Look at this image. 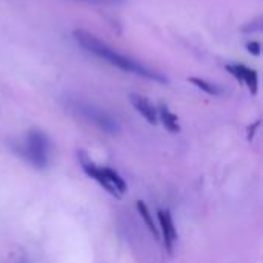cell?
<instances>
[{
    "instance_id": "1",
    "label": "cell",
    "mask_w": 263,
    "mask_h": 263,
    "mask_svg": "<svg viewBox=\"0 0 263 263\" xmlns=\"http://www.w3.org/2000/svg\"><path fill=\"white\" fill-rule=\"evenodd\" d=\"M72 37L86 52L105 60L106 63H109L114 68H119L125 72L143 77L146 80H153L157 83H168V79L162 72L143 65L142 62H139L126 54L119 52L117 49L109 46L106 42L100 40L99 37H96L94 34H91L85 29H74Z\"/></svg>"
},
{
    "instance_id": "2",
    "label": "cell",
    "mask_w": 263,
    "mask_h": 263,
    "mask_svg": "<svg viewBox=\"0 0 263 263\" xmlns=\"http://www.w3.org/2000/svg\"><path fill=\"white\" fill-rule=\"evenodd\" d=\"M48 151H49L48 137L37 129L29 131L25 145V153L28 160L37 168H45L48 165V156H49Z\"/></svg>"
},
{
    "instance_id": "3",
    "label": "cell",
    "mask_w": 263,
    "mask_h": 263,
    "mask_svg": "<svg viewBox=\"0 0 263 263\" xmlns=\"http://www.w3.org/2000/svg\"><path fill=\"white\" fill-rule=\"evenodd\" d=\"M79 159H80V166H82L83 173H85L89 179H92L94 182H97V183H99L108 194H111L112 197L122 199V196L117 193V190L109 183V180H108V177L105 176L102 166H97L94 162H91L85 151H79Z\"/></svg>"
},
{
    "instance_id": "4",
    "label": "cell",
    "mask_w": 263,
    "mask_h": 263,
    "mask_svg": "<svg viewBox=\"0 0 263 263\" xmlns=\"http://www.w3.org/2000/svg\"><path fill=\"white\" fill-rule=\"evenodd\" d=\"M157 219H159V234L163 240V247L166 248L168 254H173L174 243L177 242V230L173 220V214L170 210H159Z\"/></svg>"
},
{
    "instance_id": "5",
    "label": "cell",
    "mask_w": 263,
    "mask_h": 263,
    "mask_svg": "<svg viewBox=\"0 0 263 263\" xmlns=\"http://www.w3.org/2000/svg\"><path fill=\"white\" fill-rule=\"evenodd\" d=\"M225 68L236 80L243 83L253 96L259 92V74L256 69L242 63H230Z\"/></svg>"
},
{
    "instance_id": "6",
    "label": "cell",
    "mask_w": 263,
    "mask_h": 263,
    "mask_svg": "<svg viewBox=\"0 0 263 263\" xmlns=\"http://www.w3.org/2000/svg\"><path fill=\"white\" fill-rule=\"evenodd\" d=\"M77 109L86 119H89L96 125H99L102 129H105V131H116L117 129L116 120L109 114H106L105 111H102V109H99V108H96L92 105H88V103H77Z\"/></svg>"
},
{
    "instance_id": "7",
    "label": "cell",
    "mask_w": 263,
    "mask_h": 263,
    "mask_svg": "<svg viewBox=\"0 0 263 263\" xmlns=\"http://www.w3.org/2000/svg\"><path fill=\"white\" fill-rule=\"evenodd\" d=\"M129 102L134 106V109L149 123V125H157L159 123V116H157V108L153 105V102L142 96V94H129Z\"/></svg>"
},
{
    "instance_id": "8",
    "label": "cell",
    "mask_w": 263,
    "mask_h": 263,
    "mask_svg": "<svg viewBox=\"0 0 263 263\" xmlns=\"http://www.w3.org/2000/svg\"><path fill=\"white\" fill-rule=\"evenodd\" d=\"M157 116H159V120L162 122V125L165 126L166 131H170L171 134L180 133L179 117H177L165 103H160V106L157 108Z\"/></svg>"
},
{
    "instance_id": "9",
    "label": "cell",
    "mask_w": 263,
    "mask_h": 263,
    "mask_svg": "<svg viewBox=\"0 0 263 263\" xmlns=\"http://www.w3.org/2000/svg\"><path fill=\"white\" fill-rule=\"evenodd\" d=\"M136 208H137V211H139L140 217L143 219V222H145V225H146L148 231L153 234V237H154L156 240H160L159 227L156 225V222H154V219H153V214H151L149 208L146 206V203H145L143 200H137V203H136Z\"/></svg>"
},
{
    "instance_id": "10",
    "label": "cell",
    "mask_w": 263,
    "mask_h": 263,
    "mask_svg": "<svg viewBox=\"0 0 263 263\" xmlns=\"http://www.w3.org/2000/svg\"><path fill=\"white\" fill-rule=\"evenodd\" d=\"M188 82L193 83L196 88L202 89L203 92H206L208 96L217 97V96H222V94H223V88H222V86H219V85H216V83H211V82H208V80H205V79H200V77H190Z\"/></svg>"
},
{
    "instance_id": "11",
    "label": "cell",
    "mask_w": 263,
    "mask_h": 263,
    "mask_svg": "<svg viewBox=\"0 0 263 263\" xmlns=\"http://www.w3.org/2000/svg\"><path fill=\"white\" fill-rule=\"evenodd\" d=\"M247 51L253 55H260L262 54V45L259 42H248L247 43Z\"/></svg>"
},
{
    "instance_id": "12",
    "label": "cell",
    "mask_w": 263,
    "mask_h": 263,
    "mask_svg": "<svg viewBox=\"0 0 263 263\" xmlns=\"http://www.w3.org/2000/svg\"><path fill=\"white\" fill-rule=\"evenodd\" d=\"M260 126V120H257L253 126H250V129H248V140H253V137H254V133H256V129Z\"/></svg>"
},
{
    "instance_id": "13",
    "label": "cell",
    "mask_w": 263,
    "mask_h": 263,
    "mask_svg": "<svg viewBox=\"0 0 263 263\" xmlns=\"http://www.w3.org/2000/svg\"><path fill=\"white\" fill-rule=\"evenodd\" d=\"M83 2H91V3H105V5H114V3H120L123 0H83Z\"/></svg>"
}]
</instances>
